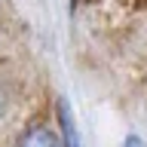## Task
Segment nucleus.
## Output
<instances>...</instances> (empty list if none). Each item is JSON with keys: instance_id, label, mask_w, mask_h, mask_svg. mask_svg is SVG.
Here are the masks:
<instances>
[{"instance_id": "nucleus-3", "label": "nucleus", "mask_w": 147, "mask_h": 147, "mask_svg": "<svg viewBox=\"0 0 147 147\" xmlns=\"http://www.w3.org/2000/svg\"><path fill=\"white\" fill-rule=\"evenodd\" d=\"M123 147H144V141H141L138 135H129V138H126V144H123Z\"/></svg>"}, {"instance_id": "nucleus-1", "label": "nucleus", "mask_w": 147, "mask_h": 147, "mask_svg": "<svg viewBox=\"0 0 147 147\" xmlns=\"http://www.w3.org/2000/svg\"><path fill=\"white\" fill-rule=\"evenodd\" d=\"M58 123H61V135H64V147H80V132H77V119L67 101H58Z\"/></svg>"}, {"instance_id": "nucleus-4", "label": "nucleus", "mask_w": 147, "mask_h": 147, "mask_svg": "<svg viewBox=\"0 0 147 147\" xmlns=\"http://www.w3.org/2000/svg\"><path fill=\"white\" fill-rule=\"evenodd\" d=\"M0 113H3V92H0Z\"/></svg>"}, {"instance_id": "nucleus-2", "label": "nucleus", "mask_w": 147, "mask_h": 147, "mask_svg": "<svg viewBox=\"0 0 147 147\" xmlns=\"http://www.w3.org/2000/svg\"><path fill=\"white\" fill-rule=\"evenodd\" d=\"M18 147H64V144L46 126H34V129H28L25 135L18 138Z\"/></svg>"}]
</instances>
